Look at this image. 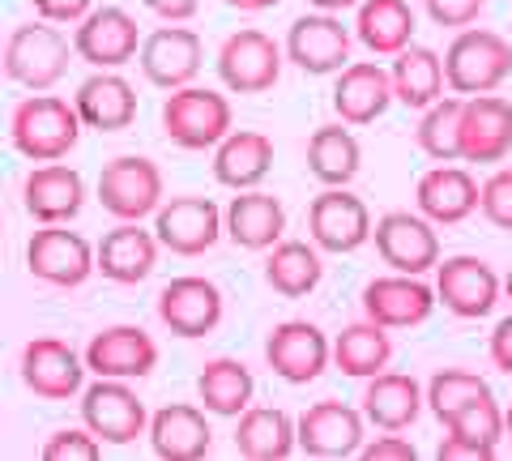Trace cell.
Segmentation results:
<instances>
[{"instance_id": "6da1fadb", "label": "cell", "mask_w": 512, "mask_h": 461, "mask_svg": "<svg viewBox=\"0 0 512 461\" xmlns=\"http://www.w3.org/2000/svg\"><path fill=\"white\" fill-rule=\"evenodd\" d=\"M82 129L86 124H82L77 103L60 99V94H47V90H35L30 99H22L9 120L13 150L30 158V163H60L77 146Z\"/></svg>"}, {"instance_id": "7a4b0ae2", "label": "cell", "mask_w": 512, "mask_h": 461, "mask_svg": "<svg viewBox=\"0 0 512 461\" xmlns=\"http://www.w3.org/2000/svg\"><path fill=\"white\" fill-rule=\"evenodd\" d=\"M444 73L453 94H491L508 82L512 73V43L500 30L487 26H466L457 30V39L444 52Z\"/></svg>"}, {"instance_id": "3957f363", "label": "cell", "mask_w": 512, "mask_h": 461, "mask_svg": "<svg viewBox=\"0 0 512 461\" xmlns=\"http://www.w3.org/2000/svg\"><path fill=\"white\" fill-rule=\"evenodd\" d=\"M77 56V47L64 39V30L56 22H22L9 30L5 43V73L9 82H18L26 90H52L64 73H69V60Z\"/></svg>"}, {"instance_id": "277c9868", "label": "cell", "mask_w": 512, "mask_h": 461, "mask_svg": "<svg viewBox=\"0 0 512 461\" xmlns=\"http://www.w3.org/2000/svg\"><path fill=\"white\" fill-rule=\"evenodd\" d=\"M235 129L231 99L210 86H180L163 103V133L180 150H214Z\"/></svg>"}, {"instance_id": "5b68a950", "label": "cell", "mask_w": 512, "mask_h": 461, "mask_svg": "<svg viewBox=\"0 0 512 461\" xmlns=\"http://www.w3.org/2000/svg\"><path fill=\"white\" fill-rule=\"evenodd\" d=\"M26 269L30 278L47 286H82L99 269V248L86 235L69 231V222H39V231L26 244Z\"/></svg>"}, {"instance_id": "8992f818", "label": "cell", "mask_w": 512, "mask_h": 461, "mask_svg": "<svg viewBox=\"0 0 512 461\" xmlns=\"http://www.w3.org/2000/svg\"><path fill=\"white\" fill-rule=\"evenodd\" d=\"M99 205L116 222H141L163 205V171L146 154H120L99 171Z\"/></svg>"}, {"instance_id": "52a82bcc", "label": "cell", "mask_w": 512, "mask_h": 461, "mask_svg": "<svg viewBox=\"0 0 512 461\" xmlns=\"http://www.w3.org/2000/svg\"><path fill=\"white\" fill-rule=\"evenodd\" d=\"M82 423L103 444H133L137 436H150L146 402L128 380L99 376L90 389H82Z\"/></svg>"}, {"instance_id": "ba28073f", "label": "cell", "mask_w": 512, "mask_h": 461, "mask_svg": "<svg viewBox=\"0 0 512 461\" xmlns=\"http://www.w3.org/2000/svg\"><path fill=\"white\" fill-rule=\"evenodd\" d=\"M154 231L175 257H201L227 235V210H218L210 197H167L154 214Z\"/></svg>"}, {"instance_id": "9c48e42d", "label": "cell", "mask_w": 512, "mask_h": 461, "mask_svg": "<svg viewBox=\"0 0 512 461\" xmlns=\"http://www.w3.org/2000/svg\"><path fill=\"white\" fill-rule=\"evenodd\" d=\"M218 77L231 94H265L282 77V47L256 26L227 35L218 47Z\"/></svg>"}, {"instance_id": "30bf717a", "label": "cell", "mask_w": 512, "mask_h": 461, "mask_svg": "<svg viewBox=\"0 0 512 461\" xmlns=\"http://www.w3.org/2000/svg\"><path fill=\"white\" fill-rule=\"evenodd\" d=\"M376 252L380 261L397 269V274H427V269L440 265V235L436 222L427 214H410V210H389L384 218H376Z\"/></svg>"}, {"instance_id": "8fae6325", "label": "cell", "mask_w": 512, "mask_h": 461, "mask_svg": "<svg viewBox=\"0 0 512 461\" xmlns=\"http://www.w3.org/2000/svg\"><path fill=\"white\" fill-rule=\"evenodd\" d=\"M141 43L146 39L137 30V18L120 5L90 9L73 30L77 60H86L90 69H124L128 60L141 56Z\"/></svg>"}, {"instance_id": "7c38bea8", "label": "cell", "mask_w": 512, "mask_h": 461, "mask_svg": "<svg viewBox=\"0 0 512 461\" xmlns=\"http://www.w3.org/2000/svg\"><path fill=\"white\" fill-rule=\"evenodd\" d=\"M141 73L146 82L158 86V90H180V86H192L197 73L205 65V43L192 26H180V22H167L146 35L141 43Z\"/></svg>"}, {"instance_id": "4fadbf2b", "label": "cell", "mask_w": 512, "mask_h": 461, "mask_svg": "<svg viewBox=\"0 0 512 461\" xmlns=\"http://www.w3.org/2000/svg\"><path fill=\"white\" fill-rule=\"evenodd\" d=\"M436 295L461 321H483V316H491V308L500 304L504 278L495 274L483 257L461 252V257H448L436 265Z\"/></svg>"}, {"instance_id": "5bb4252c", "label": "cell", "mask_w": 512, "mask_h": 461, "mask_svg": "<svg viewBox=\"0 0 512 461\" xmlns=\"http://www.w3.org/2000/svg\"><path fill=\"white\" fill-rule=\"evenodd\" d=\"M286 60L312 77L342 73L350 65V30L342 26L338 13H325V9L303 13L286 30Z\"/></svg>"}, {"instance_id": "9a60e30c", "label": "cell", "mask_w": 512, "mask_h": 461, "mask_svg": "<svg viewBox=\"0 0 512 461\" xmlns=\"http://www.w3.org/2000/svg\"><path fill=\"white\" fill-rule=\"evenodd\" d=\"M265 363L286 385H308L333 363V342L312 321H282L265 338Z\"/></svg>"}, {"instance_id": "2e32d148", "label": "cell", "mask_w": 512, "mask_h": 461, "mask_svg": "<svg viewBox=\"0 0 512 461\" xmlns=\"http://www.w3.org/2000/svg\"><path fill=\"white\" fill-rule=\"evenodd\" d=\"M22 385L47 397V402H69V397L82 393V380H86V355H77L69 342L60 338H30L22 346Z\"/></svg>"}, {"instance_id": "e0dca14e", "label": "cell", "mask_w": 512, "mask_h": 461, "mask_svg": "<svg viewBox=\"0 0 512 461\" xmlns=\"http://www.w3.org/2000/svg\"><path fill=\"white\" fill-rule=\"evenodd\" d=\"M508 436L504 406L495 397H478V402L461 406L457 415L444 419V440L436 457L440 461H491L500 453V440Z\"/></svg>"}, {"instance_id": "ac0fdd59", "label": "cell", "mask_w": 512, "mask_h": 461, "mask_svg": "<svg viewBox=\"0 0 512 461\" xmlns=\"http://www.w3.org/2000/svg\"><path fill=\"white\" fill-rule=\"evenodd\" d=\"M372 210L363 205V197L342 188H325L308 205V235L320 244V252H355L372 240Z\"/></svg>"}, {"instance_id": "d6986e66", "label": "cell", "mask_w": 512, "mask_h": 461, "mask_svg": "<svg viewBox=\"0 0 512 461\" xmlns=\"http://www.w3.org/2000/svg\"><path fill=\"white\" fill-rule=\"evenodd\" d=\"M440 295L436 286H427L419 274H384L363 286V316H372L384 329H410L423 325L436 312Z\"/></svg>"}, {"instance_id": "ffe728a7", "label": "cell", "mask_w": 512, "mask_h": 461, "mask_svg": "<svg viewBox=\"0 0 512 461\" xmlns=\"http://www.w3.org/2000/svg\"><path fill=\"white\" fill-rule=\"evenodd\" d=\"M158 321H163L175 338H205L222 321V291L210 278L184 274L171 278L158 291Z\"/></svg>"}, {"instance_id": "44dd1931", "label": "cell", "mask_w": 512, "mask_h": 461, "mask_svg": "<svg viewBox=\"0 0 512 461\" xmlns=\"http://www.w3.org/2000/svg\"><path fill=\"white\" fill-rule=\"evenodd\" d=\"M363 423L367 415L346 402H312L299 415V449L308 457H355L363 453Z\"/></svg>"}, {"instance_id": "7402d4cb", "label": "cell", "mask_w": 512, "mask_h": 461, "mask_svg": "<svg viewBox=\"0 0 512 461\" xmlns=\"http://www.w3.org/2000/svg\"><path fill=\"white\" fill-rule=\"evenodd\" d=\"M86 368L111 380H141L158 368V342L141 325H111L90 338Z\"/></svg>"}, {"instance_id": "603a6c76", "label": "cell", "mask_w": 512, "mask_h": 461, "mask_svg": "<svg viewBox=\"0 0 512 461\" xmlns=\"http://www.w3.org/2000/svg\"><path fill=\"white\" fill-rule=\"evenodd\" d=\"M393 99H397L393 73L376 65V60H355V65H346L338 73V82H333V111H338V120H346L350 129L376 124Z\"/></svg>"}, {"instance_id": "cb8c5ba5", "label": "cell", "mask_w": 512, "mask_h": 461, "mask_svg": "<svg viewBox=\"0 0 512 461\" xmlns=\"http://www.w3.org/2000/svg\"><path fill=\"white\" fill-rule=\"evenodd\" d=\"M414 201H419V214H427L436 227H457V222H466L474 210H483V188H478V180L466 167L440 163L419 176Z\"/></svg>"}, {"instance_id": "d4e9b609", "label": "cell", "mask_w": 512, "mask_h": 461, "mask_svg": "<svg viewBox=\"0 0 512 461\" xmlns=\"http://www.w3.org/2000/svg\"><path fill=\"white\" fill-rule=\"evenodd\" d=\"M512 150V103L500 94H470L461 116V158L466 163H504Z\"/></svg>"}, {"instance_id": "484cf974", "label": "cell", "mask_w": 512, "mask_h": 461, "mask_svg": "<svg viewBox=\"0 0 512 461\" xmlns=\"http://www.w3.org/2000/svg\"><path fill=\"white\" fill-rule=\"evenodd\" d=\"M22 205L35 222H73L86 205V180L69 163H39L30 167L22 184Z\"/></svg>"}, {"instance_id": "4316f807", "label": "cell", "mask_w": 512, "mask_h": 461, "mask_svg": "<svg viewBox=\"0 0 512 461\" xmlns=\"http://www.w3.org/2000/svg\"><path fill=\"white\" fill-rule=\"evenodd\" d=\"M158 248H163L158 231H146L141 222H116V227L99 240V274L107 282L137 286L154 274Z\"/></svg>"}, {"instance_id": "83f0119b", "label": "cell", "mask_w": 512, "mask_h": 461, "mask_svg": "<svg viewBox=\"0 0 512 461\" xmlns=\"http://www.w3.org/2000/svg\"><path fill=\"white\" fill-rule=\"evenodd\" d=\"M73 103L82 111V124L94 133H124L137 120V90L116 69H99L94 77H86Z\"/></svg>"}, {"instance_id": "f1b7e54d", "label": "cell", "mask_w": 512, "mask_h": 461, "mask_svg": "<svg viewBox=\"0 0 512 461\" xmlns=\"http://www.w3.org/2000/svg\"><path fill=\"white\" fill-rule=\"evenodd\" d=\"M150 449L163 461H201L214 449V432L205 419V406L171 402L150 415Z\"/></svg>"}, {"instance_id": "f546056e", "label": "cell", "mask_w": 512, "mask_h": 461, "mask_svg": "<svg viewBox=\"0 0 512 461\" xmlns=\"http://www.w3.org/2000/svg\"><path fill=\"white\" fill-rule=\"evenodd\" d=\"M274 171V137L261 129H231L214 146V180L222 188H256Z\"/></svg>"}, {"instance_id": "4dcf8cb0", "label": "cell", "mask_w": 512, "mask_h": 461, "mask_svg": "<svg viewBox=\"0 0 512 461\" xmlns=\"http://www.w3.org/2000/svg\"><path fill=\"white\" fill-rule=\"evenodd\" d=\"M427 389L406 372H376L363 389V415L367 423H376L380 432H406L414 427V419L423 415Z\"/></svg>"}, {"instance_id": "1f68e13d", "label": "cell", "mask_w": 512, "mask_h": 461, "mask_svg": "<svg viewBox=\"0 0 512 461\" xmlns=\"http://www.w3.org/2000/svg\"><path fill=\"white\" fill-rule=\"evenodd\" d=\"M286 235V210L274 193H261V188H244L239 197H231L227 205V240L248 248V252H265L282 244Z\"/></svg>"}, {"instance_id": "d6a6232c", "label": "cell", "mask_w": 512, "mask_h": 461, "mask_svg": "<svg viewBox=\"0 0 512 461\" xmlns=\"http://www.w3.org/2000/svg\"><path fill=\"white\" fill-rule=\"evenodd\" d=\"M235 449L252 461H286L299 449V419L278 406H248L235 427Z\"/></svg>"}, {"instance_id": "836d02e7", "label": "cell", "mask_w": 512, "mask_h": 461, "mask_svg": "<svg viewBox=\"0 0 512 461\" xmlns=\"http://www.w3.org/2000/svg\"><path fill=\"white\" fill-rule=\"evenodd\" d=\"M393 90L397 103H406L410 111H427L436 99H444L448 73H444V56H436L431 47L410 43L393 56Z\"/></svg>"}, {"instance_id": "e575fe53", "label": "cell", "mask_w": 512, "mask_h": 461, "mask_svg": "<svg viewBox=\"0 0 512 461\" xmlns=\"http://www.w3.org/2000/svg\"><path fill=\"white\" fill-rule=\"evenodd\" d=\"M363 167V146L350 133V124H320L308 137V171L325 184V188H342L359 176Z\"/></svg>"}, {"instance_id": "d590c367", "label": "cell", "mask_w": 512, "mask_h": 461, "mask_svg": "<svg viewBox=\"0 0 512 461\" xmlns=\"http://www.w3.org/2000/svg\"><path fill=\"white\" fill-rule=\"evenodd\" d=\"M320 278H325V261H320V244L312 240H282L269 248L265 261V282L274 286L282 299H303L312 295Z\"/></svg>"}, {"instance_id": "8d00e7d4", "label": "cell", "mask_w": 512, "mask_h": 461, "mask_svg": "<svg viewBox=\"0 0 512 461\" xmlns=\"http://www.w3.org/2000/svg\"><path fill=\"white\" fill-rule=\"evenodd\" d=\"M333 363L355 376V380H372L376 372H384L393 363V338L389 329L376 325L372 316H363V321L346 325L338 338H333Z\"/></svg>"}, {"instance_id": "74e56055", "label": "cell", "mask_w": 512, "mask_h": 461, "mask_svg": "<svg viewBox=\"0 0 512 461\" xmlns=\"http://www.w3.org/2000/svg\"><path fill=\"white\" fill-rule=\"evenodd\" d=\"M355 35L372 56H397L414 43V9L406 0H363Z\"/></svg>"}, {"instance_id": "f35d334b", "label": "cell", "mask_w": 512, "mask_h": 461, "mask_svg": "<svg viewBox=\"0 0 512 461\" xmlns=\"http://www.w3.org/2000/svg\"><path fill=\"white\" fill-rule=\"evenodd\" d=\"M252 393H256V380L239 359H210L197 376V397L201 406L218 419H239L244 410L252 406Z\"/></svg>"}, {"instance_id": "ab89813d", "label": "cell", "mask_w": 512, "mask_h": 461, "mask_svg": "<svg viewBox=\"0 0 512 461\" xmlns=\"http://www.w3.org/2000/svg\"><path fill=\"white\" fill-rule=\"evenodd\" d=\"M461 116H466V94L436 99L419 120V150L436 163H457L461 158Z\"/></svg>"}, {"instance_id": "60d3db41", "label": "cell", "mask_w": 512, "mask_h": 461, "mask_svg": "<svg viewBox=\"0 0 512 461\" xmlns=\"http://www.w3.org/2000/svg\"><path fill=\"white\" fill-rule=\"evenodd\" d=\"M491 385L478 372H466V368H444L427 380V406H431V415H436L440 423L448 415H457L461 406H470L478 402V397H487Z\"/></svg>"}, {"instance_id": "b9f144b4", "label": "cell", "mask_w": 512, "mask_h": 461, "mask_svg": "<svg viewBox=\"0 0 512 461\" xmlns=\"http://www.w3.org/2000/svg\"><path fill=\"white\" fill-rule=\"evenodd\" d=\"M103 457V440L90 427H64L52 432L43 444V461H99Z\"/></svg>"}, {"instance_id": "7bdbcfd3", "label": "cell", "mask_w": 512, "mask_h": 461, "mask_svg": "<svg viewBox=\"0 0 512 461\" xmlns=\"http://www.w3.org/2000/svg\"><path fill=\"white\" fill-rule=\"evenodd\" d=\"M483 218L491 227L512 231V167H500L483 184Z\"/></svg>"}, {"instance_id": "ee69618b", "label": "cell", "mask_w": 512, "mask_h": 461, "mask_svg": "<svg viewBox=\"0 0 512 461\" xmlns=\"http://www.w3.org/2000/svg\"><path fill=\"white\" fill-rule=\"evenodd\" d=\"M427 5V18L436 26H448V30H466L483 18L487 0H423Z\"/></svg>"}, {"instance_id": "f6af8a7d", "label": "cell", "mask_w": 512, "mask_h": 461, "mask_svg": "<svg viewBox=\"0 0 512 461\" xmlns=\"http://www.w3.org/2000/svg\"><path fill=\"white\" fill-rule=\"evenodd\" d=\"M30 9L56 26H77L94 9V0H30Z\"/></svg>"}, {"instance_id": "bcb514c9", "label": "cell", "mask_w": 512, "mask_h": 461, "mask_svg": "<svg viewBox=\"0 0 512 461\" xmlns=\"http://www.w3.org/2000/svg\"><path fill=\"white\" fill-rule=\"evenodd\" d=\"M363 457H367V461H414V457H419V449H414L406 436L384 432V436H376V440L363 444Z\"/></svg>"}, {"instance_id": "7dc6e473", "label": "cell", "mask_w": 512, "mask_h": 461, "mask_svg": "<svg viewBox=\"0 0 512 461\" xmlns=\"http://www.w3.org/2000/svg\"><path fill=\"white\" fill-rule=\"evenodd\" d=\"M487 351H491V363H495V368H500L504 376H512V316H504V321L491 329Z\"/></svg>"}, {"instance_id": "c3c4849f", "label": "cell", "mask_w": 512, "mask_h": 461, "mask_svg": "<svg viewBox=\"0 0 512 461\" xmlns=\"http://www.w3.org/2000/svg\"><path fill=\"white\" fill-rule=\"evenodd\" d=\"M146 9L158 13L163 22H188V18H197L201 0H146Z\"/></svg>"}, {"instance_id": "681fc988", "label": "cell", "mask_w": 512, "mask_h": 461, "mask_svg": "<svg viewBox=\"0 0 512 461\" xmlns=\"http://www.w3.org/2000/svg\"><path fill=\"white\" fill-rule=\"evenodd\" d=\"M231 9H239V13H265V9H274L278 0H227Z\"/></svg>"}, {"instance_id": "f907efd6", "label": "cell", "mask_w": 512, "mask_h": 461, "mask_svg": "<svg viewBox=\"0 0 512 461\" xmlns=\"http://www.w3.org/2000/svg\"><path fill=\"white\" fill-rule=\"evenodd\" d=\"M316 9H325V13H342V9H359L363 0H312Z\"/></svg>"}, {"instance_id": "816d5d0a", "label": "cell", "mask_w": 512, "mask_h": 461, "mask_svg": "<svg viewBox=\"0 0 512 461\" xmlns=\"http://www.w3.org/2000/svg\"><path fill=\"white\" fill-rule=\"evenodd\" d=\"M504 299H508V304H512V269H508V274H504Z\"/></svg>"}, {"instance_id": "f5cc1de1", "label": "cell", "mask_w": 512, "mask_h": 461, "mask_svg": "<svg viewBox=\"0 0 512 461\" xmlns=\"http://www.w3.org/2000/svg\"><path fill=\"white\" fill-rule=\"evenodd\" d=\"M504 423H508V436H512V402L504 406Z\"/></svg>"}]
</instances>
